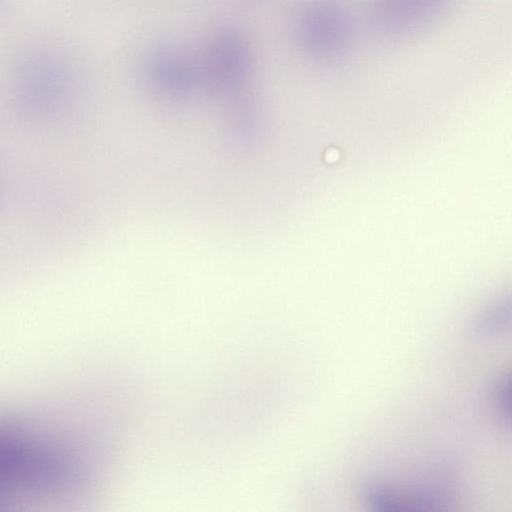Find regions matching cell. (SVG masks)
I'll return each instance as SVG.
<instances>
[{
    "instance_id": "1",
    "label": "cell",
    "mask_w": 512,
    "mask_h": 512,
    "mask_svg": "<svg viewBox=\"0 0 512 512\" xmlns=\"http://www.w3.org/2000/svg\"><path fill=\"white\" fill-rule=\"evenodd\" d=\"M85 478L82 460L67 443L0 418V511L70 496Z\"/></svg>"
},
{
    "instance_id": "2",
    "label": "cell",
    "mask_w": 512,
    "mask_h": 512,
    "mask_svg": "<svg viewBox=\"0 0 512 512\" xmlns=\"http://www.w3.org/2000/svg\"><path fill=\"white\" fill-rule=\"evenodd\" d=\"M7 80L10 93L22 109L51 112L74 97L81 71L68 50L40 43L24 48L14 57Z\"/></svg>"
},
{
    "instance_id": "3",
    "label": "cell",
    "mask_w": 512,
    "mask_h": 512,
    "mask_svg": "<svg viewBox=\"0 0 512 512\" xmlns=\"http://www.w3.org/2000/svg\"><path fill=\"white\" fill-rule=\"evenodd\" d=\"M295 35L299 47L309 58L321 64H335L351 47V21L339 3L315 0L298 13Z\"/></svg>"
},
{
    "instance_id": "4",
    "label": "cell",
    "mask_w": 512,
    "mask_h": 512,
    "mask_svg": "<svg viewBox=\"0 0 512 512\" xmlns=\"http://www.w3.org/2000/svg\"><path fill=\"white\" fill-rule=\"evenodd\" d=\"M199 58L203 87L231 94L248 81L253 54L245 34L235 27H223L208 41Z\"/></svg>"
},
{
    "instance_id": "5",
    "label": "cell",
    "mask_w": 512,
    "mask_h": 512,
    "mask_svg": "<svg viewBox=\"0 0 512 512\" xmlns=\"http://www.w3.org/2000/svg\"><path fill=\"white\" fill-rule=\"evenodd\" d=\"M141 69L149 86L159 94L179 99L203 87L198 56L172 46L151 49L142 59Z\"/></svg>"
},
{
    "instance_id": "6",
    "label": "cell",
    "mask_w": 512,
    "mask_h": 512,
    "mask_svg": "<svg viewBox=\"0 0 512 512\" xmlns=\"http://www.w3.org/2000/svg\"><path fill=\"white\" fill-rule=\"evenodd\" d=\"M451 0H374L369 12L372 31L385 40L414 36L433 23Z\"/></svg>"
},
{
    "instance_id": "7",
    "label": "cell",
    "mask_w": 512,
    "mask_h": 512,
    "mask_svg": "<svg viewBox=\"0 0 512 512\" xmlns=\"http://www.w3.org/2000/svg\"><path fill=\"white\" fill-rule=\"evenodd\" d=\"M367 504L381 512H429L445 508L448 498L436 490H404L374 486L365 494Z\"/></svg>"
},
{
    "instance_id": "8",
    "label": "cell",
    "mask_w": 512,
    "mask_h": 512,
    "mask_svg": "<svg viewBox=\"0 0 512 512\" xmlns=\"http://www.w3.org/2000/svg\"><path fill=\"white\" fill-rule=\"evenodd\" d=\"M509 317V306L505 307L504 305H501L491 311L487 316H484L482 320L477 324L476 329L481 334L493 333L505 326L509 321Z\"/></svg>"
},
{
    "instance_id": "9",
    "label": "cell",
    "mask_w": 512,
    "mask_h": 512,
    "mask_svg": "<svg viewBox=\"0 0 512 512\" xmlns=\"http://www.w3.org/2000/svg\"><path fill=\"white\" fill-rule=\"evenodd\" d=\"M510 384L508 377L500 378L493 388V401L502 416L509 417L510 412Z\"/></svg>"
},
{
    "instance_id": "10",
    "label": "cell",
    "mask_w": 512,
    "mask_h": 512,
    "mask_svg": "<svg viewBox=\"0 0 512 512\" xmlns=\"http://www.w3.org/2000/svg\"><path fill=\"white\" fill-rule=\"evenodd\" d=\"M0 3H1V0H0Z\"/></svg>"
}]
</instances>
